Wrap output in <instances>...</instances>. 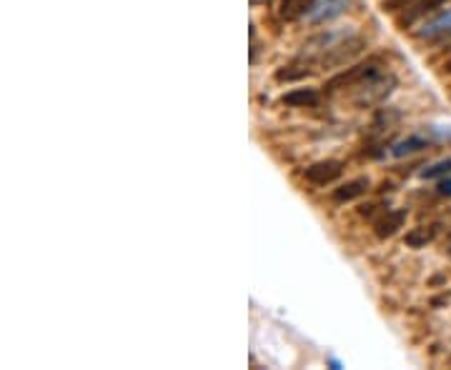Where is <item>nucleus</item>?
<instances>
[{
    "label": "nucleus",
    "instance_id": "f257e3e1",
    "mask_svg": "<svg viewBox=\"0 0 451 370\" xmlns=\"http://www.w3.org/2000/svg\"><path fill=\"white\" fill-rule=\"evenodd\" d=\"M376 73H379V68H376L374 61H366V63H356V65H351V68L341 70L339 76H333L326 80V93H336V90H344V88H356V85H361V83H366L368 78H374Z\"/></svg>",
    "mask_w": 451,
    "mask_h": 370
},
{
    "label": "nucleus",
    "instance_id": "f03ea898",
    "mask_svg": "<svg viewBox=\"0 0 451 370\" xmlns=\"http://www.w3.org/2000/svg\"><path fill=\"white\" fill-rule=\"evenodd\" d=\"M341 173H344V165L339 160H319L306 168L304 178L313 185H331L333 180L341 178Z\"/></svg>",
    "mask_w": 451,
    "mask_h": 370
},
{
    "label": "nucleus",
    "instance_id": "7ed1b4c3",
    "mask_svg": "<svg viewBox=\"0 0 451 370\" xmlns=\"http://www.w3.org/2000/svg\"><path fill=\"white\" fill-rule=\"evenodd\" d=\"M394 85H396L394 76H381V73H376L374 78H368L366 80V88H364V93L359 96V103H381L384 98L394 90Z\"/></svg>",
    "mask_w": 451,
    "mask_h": 370
},
{
    "label": "nucleus",
    "instance_id": "20e7f679",
    "mask_svg": "<svg viewBox=\"0 0 451 370\" xmlns=\"http://www.w3.org/2000/svg\"><path fill=\"white\" fill-rule=\"evenodd\" d=\"M446 3H449V0H414V3L406 8V13L399 15V25L406 28V25H411V23L421 21L423 15L437 13L439 8L446 6Z\"/></svg>",
    "mask_w": 451,
    "mask_h": 370
},
{
    "label": "nucleus",
    "instance_id": "39448f33",
    "mask_svg": "<svg viewBox=\"0 0 451 370\" xmlns=\"http://www.w3.org/2000/svg\"><path fill=\"white\" fill-rule=\"evenodd\" d=\"M348 3H351V0H321L319 6L311 10L308 21H311L313 25H319V23H326V21H333V18H339V15L346 13Z\"/></svg>",
    "mask_w": 451,
    "mask_h": 370
},
{
    "label": "nucleus",
    "instance_id": "423d86ee",
    "mask_svg": "<svg viewBox=\"0 0 451 370\" xmlns=\"http://www.w3.org/2000/svg\"><path fill=\"white\" fill-rule=\"evenodd\" d=\"M316 6H319V0H281L278 15L284 21H299V18H308Z\"/></svg>",
    "mask_w": 451,
    "mask_h": 370
},
{
    "label": "nucleus",
    "instance_id": "0eeeda50",
    "mask_svg": "<svg viewBox=\"0 0 451 370\" xmlns=\"http://www.w3.org/2000/svg\"><path fill=\"white\" fill-rule=\"evenodd\" d=\"M319 90L313 88H296V90H289L284 93V105H291V108H313V105H319Z\"/></svg>",
    "mask_w": 451,
    "mask_h": 370
},
{
    "label": "nucleus",
    "instance_id": "6e6552de",
    "mask_svg": "<svg viewBox=\"0 0 451 370\" xmlns=\"http://www.w3.org/2000/svg\"><path fill=\"white\" fill-rule=\"evenodd\" d=\"M366 191H368V180L366 178L348 180V183L339 185V188L333 191V200H336V203H348V200L361 198V195H364Z\"/></svg>",
    "mask_w": 451,
    "mask_h": 370
},
{
    "label": "nucleus",
    "instance_id": "1a4fd4ad",
    "mask_svg": "<svg viewBox=\"0 0 451 370\" xmlns=\"http://www.w3.org/2000/svg\"><path fill=\"white\" fill-rule=\"evenodd\" d=\"M403 223H406V210H389L381 220H376V235L379 238H391Z\"/></svg>",
    "mask_w": 451,
    "mask_h": 370
},
{
    "label": "nucleus",
    "instance_id": "9d476101",
    "mask_svg": "<svg viewBox=\"0 0 451 370\" xmlns=\"http://www.w3.org/2000/svg\"><path fill=\"white\" fill-rule=\"evenodd\" d=\"M423 148H429V138L409 135L406 140H401V143H396L394 148H391V155H394V158H403V155L419 153V151H423Z\"/></svg>",
    "mask_w": 451,
    "mask_h": 370
},
{
    "label": "nucleus",
    "instance_id": "9b49d317",
    "mask_svg": "<svg viewBox=\"0 0 451 370\" xmlns=\"http://www.w3.org/2000/svg\"><path fill=\"white\" fill-rule=\"evenodd\" d=\"M446 33H451V10L426 23V25L419 30V38H439V35H446Z\"/></svg>",
    "mask_w": 451,
    "mask_h": 370
},
{
    "label": "nucleus",
    "instance_id": "f8f14e48",
    "mask_svg": "<svg viewBox=\"0 0 451 370\" xmlns=\"http://www.w3.org/2000/svg\"><path fill=\"white\" fill-rule=\"evenodd\" d=\"M437 226H421V228H414L411 233H406V246L409 248H426L431 240L437 238Z\"/></svg>",
    "mask_w": 451,
    "mask_h": 370
},
{
    "label": "nucleus",
    "instance_id": "ddd939ff",
    "mask_svg": "<svg viewBox=\"0 0 451 370\" xmlns=\"http://www.w3.org/2000/svg\"><path fill=\"white\" fill-rule=\"evenodd\" d=\"M444 175H451V158L449 160H439V163L429 165L421 171L423 180H434V178H444Z\"/></svg>",
    "mask_w": 451,
    "mask_h": 370
},
{
    "label": "nucleus",
    "instance_id": "4468645a",
    "mask_svg": "<svg viewBox=\"0 0 451 370\" xmlns=\"http://www.w3.org/2000/svg\"><path fill=\"white\" fill-rule=\"evenodd\" d=\"M308 73H311V70L296 68V65H289V68L276 70V80L278 83H293V80H301V78H306Z\"/></svg>",
    "mask_w": 451,
    "mask_h": 370
},
{
    "label": "nucleus",
    "instance_id": "2eb2a0df",
    "mask_svg": "<svg viewBox=\"0 0 451 370\" xmlns=\"http://www.w3.org/2000/svg\"><path fill=\"white\" fill-rule=\"evenodd\" d=\"M414 0H384V10H399V8H409Z\"/></svg>",
    "mask_w": 451,
    "mask_h": 370
},
{
    "label": "nucleus",
    "instance_id": "dca6fc26",
    "mask_svg": "<svg viewBox=\"0 0 451 370\" xmlns=\"http://www.w3.org/2000/svg\"><path fill=\"white\" fill-rule=\"evenodd\" d=\"M439 195H451V178H441L437 185Z\"/></svg>",
    "mask_w": 451,
    "mask_h": 370
},
{
    "label": "nucleus",
    "instance_id": "f3484780",
    "mask_svg": "<svg viewBox=\"0 0 451 370\" xmlns=\"http://www.w3.org/2000/svg\"><path fill=\"white\" fill-rule=\"evenodd\" d=\"M446 73H451V61H449V63H446Z\"/></svg>",
    "mask_w": 451,
    "mask_h": 370
},
{
    "label": "nucleus",
    "instance_id": "a211bd4d",
    "mask_svg": "<svg viewBox=\"0 0 451 370\" xmlns=\"http://www.w3.org/2000/svg\"><path fill=\"white\" fill-rule=\"evenodd\" d=\"M449 255H451V250H449Z\"/></svg>",
    "mask_w": 451,
    "mask_h": 370
}]
</instances>
